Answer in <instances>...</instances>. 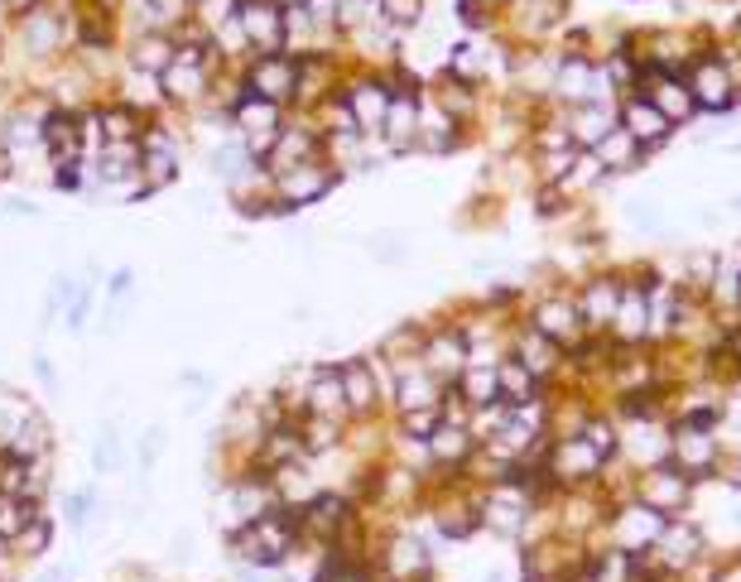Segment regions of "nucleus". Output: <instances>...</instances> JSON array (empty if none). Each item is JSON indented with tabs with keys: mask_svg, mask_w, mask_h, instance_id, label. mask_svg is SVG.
Segmentation results:
<instances>
[{
	"mask_svg": "<svg viewBox=\"0 0 741 582\" xmlns=\"http://www.w3.org/2000/svg\"><path fill=\"white\" fill-rule=\"evenodd\" d=\"M597 544L569 539L559 529L515 544V582H583Z\"/></svg>",
	"mask_w": 741,
	"mask_h": 582,
	"instance_id": "obj_1",
	"label": "nucleus"
},
{
	"mask_svg": "<svg viewBox=\"0 0 741 582\" xmlns=\"http://www.w3.org/2000/svg\"><path fill=\"white\" fill-rule=\"evenodd\" d=\"M236 559L250 568H284L304 549V529H299V515L284 511V505H270L266 515H256L250 525H242L232 535Z\"/></svg>",
	"mask_w": 741,
	"mask_h": 582,
	"instance_id": "obj_2",
	"label": "nucleus"
},
{
	"mask_svg": "<svg viewBox=\"0 0 741 582\" xmlns=\"http://www.w3.org/2000/svg\"><path fill=\"white\" fill-rule=\"evenodd\" d=\"M520 323H530L535 333H544L549 342H559L563 351H573V347H583L587 337V323H583V313H577V303H573V284H563L549 275V284L539 289V294H525L520 303Z\"/></svg>",
	"mask_w": 741,
	"mask_h": 582,
	"instance_id": "obj_3",
	"label": "nucleus"
},
{
	"mask_svg": "<svg viewBox=\"0 0 741 582\" xmlns=\"http://www.w3.org/2000/svg\"><path fill=\"white\" fill-rule=\"evenodd\" d=\"M727 438L718 424H688V419H674L670 428V462L680 467L694 486H708L727 477Z\"/></svg>",
	"mask_w": 741,
	"mask_h": 582,
	"instance_id": "obj_4",
	"label": "nucleus"
},
{
	"mask_svg": "<svg viewBox=\"0 0 741 582\" xmlns=\"http://www.w3.org/2000/svg\"><path fill=\"white\" fill-rule=\"evenodd\" d=\"M539 511V501L520 482H496L482 486L476 496V515H482V535H496L501 544H520Z\"/></svg>",
	"mask_w": 741,
	"mask_h": 582,
	"instance_id": "obj_5",
	"label": "nucleus"
},
{
	"mask_svg": "<svg viewBox=\"0 0 741 582\" xmlns=\"http://www.w3.org/2000/svg\"><path fill=\"white\" fill-rule=\"evenodd\" d=\"M544 472H549V482H554V491H583V486H597L602 477H607V458L587 443L583 434H573V438H549V448H544Z\"/></svg>",
	"mask_w": 741,
	"mask_h": 582,
	"instance_id": "obj_6",
	"label": "nucleus"
},
{
	"mask_svg": "<svg viewBox=\"0 0 741 582\" xmlns=\"http://www.w3.org/2000/svg\"><path fill=\"white\" fill-rule=\"evenodd\" d=\"M617 419H621V414H617ZM670 428H674V419L664 410L626 414V419H621V452H617V462L631 467V472H650V467L670 462Z\"/></svg>",
	"mask_w": 741,
	"mask_h": 582,
	"instance_id": "obj_7",
	"label": "nucleus"
},
{
	"mask_svg": "<svg viewBox=\"0 0 741 582\" xmlns=\"http://www.w3.org/2000/svg\"><path fill=\"white\" fill-rule=\"evenodd\" d=\"M621 289H626V275L617 260L597 265L593 275H583V280L573 284V303H577V313H583L587 333H597V337L611 333V318H617V309H621Z\"/></svg>",
	"mask_w": 741,
	"mask_h": 582,
	"instance_id": "obj_8",
	"label": "nucleus"
},
{
	"mask_svg": "<svg viewBox=\"0 0 741 582\" xmlns=\"http://www.w3.org/2000/svg\"><path fill=\"white\" fill-rule=\"evenodd\" d=\"M664 515H655L650 505H640L636 496L631 501H621V505H611L607 511V525H602V539L597 544H607V549H621V553H650L660 544L664 535Z\"/></svg>",
	"mask_w": 741,
	"mask_h": 582,
	"instance_id": "obj_9",
	"label": "nucleus"
},
{
	"mask_svg": "<svg viewBox=\"0 0 741 582\" xmlns=\"http://www.w3.org/2000/svg\"><path fill=\"white\" fill-rule=\"evenodd\" d=\"M688 92H694L698 116H732L737 111V78L727 68V58L718 54V40H712L708 54H698V63L684 72Z\"/></svg>",
	"mask_w": 741,
	"mask_h": 582,
	"instance_id": "obj_10",
	"label": "nucleus"
},
{
	"mask_svg": "<svg viewBox=\"0 0 741 582\" xmlns=\"http://www.w3.org/2000/svg\"><path fill=\"white\" fill-rule=\"evenodd\" d=\"M337 376H343V395H347V414H351V419H371L381 404H391L395 371L385 361L351 357V361L337 366Z\"/></svg>",
	"mask_w": 741,
	"mask_h": 582,
	"instance_id": "obj_11",
	"label": "nucleus"
},
{
	"mask_svg": "<svg viewBox=\"0 0 741 582\" xmlns=\"http://www.w3.org/2000/svg\"><path fill=\"white\" fill-rule=\"evenodd\" d=\"M694 496H698V486L688 482L674 462H660V467H650V472H636V501L650 505V511L664 515V521H684V515H694Z\"/></svg>",
	"mask_w": 741,
	"mask_h": 582,
	"instance_id": "obj_12",
	"label": "nucleus"
},
{
	"mask_svg": "<svg viewBox=\"0 0 741 582\" xmlns=\"http://www.w3.org/2000/svg\"><path fill=\"white\" fill-rule=\"evenodd\" d=\"M510 357L520 361L544 390H554V385L569 381V351H563L559 342H549L544 333H535L530 323H515L510 327Z\"/></svg>",
	"mask_w": 741,
	"mask_h": 582,
	"instance_id": "obj_13",
	"label": "nucleus"
},
{
	"mask_svg": "<svg viewBox=\"0 0 741 582\" xmlns=\"http://www.w3.org/2000/svg\"><path fill=\"white\" fill-rule=\"evenodd\" d=\"M617 125H621L626 135H631L640 149H645V155H660V149L670 145L674 135H680V125H674V121L655 107V101L640 97V92H631V97L617 101Z\"/></svg>",
	"mask_w": 741,
	"mask_h": 582,
	"instance_id": "obj_14",
	"label": "nucleus"
},
{
	"mask_svg": "<svg viewBox=\"0 0 741 582\" xmlns=\"http://www.w3.org/2000/svg\"><path fill=\"white\" fill-rule=\"evenodd\" d=\"M468 337H462L458 323H444V327H429L424 333V351H419V366L429 376H438L444 385H458V376L468 371Z\"/></svg>",
	"mask_w": 741,
	"mask_h": 582,
	"instance_id": "obj_15",
	"label": "nucleus"
},
{
	"mask_svg": "<svg viewBox=\"0 0 741 582\" xmlns=\"http://www.w3.org/2000/svg\"><path fill=\"white\" fill-rule=\"evenodd\" d=\"M337 188V169L328 159H308V164H299V169H284V174H274V202H284V208H304V202H318V198H328Z\"/></svg>",
	"mask_w": 741,
	"mask_h": 582,
	"instance_id": "obj_16",
	"label": "nucleus"
},
{
	"mask_svg": "<svg viewBox=\"0 0 741 582\" xmlns=\"http://www.w3.org/2000/svg\"><path fill=\"white\" fill-rule=\"evenodd\" d=\"M246 92L270 101V107H289V101L299 97V58L289 54H260L256 68H250L246 78Z\"/></svg>",
	"mask_w": 741,
	"mask_h": 582,
	"instance_id": "obj_17",
	"label": "nucleus"
},
{
	"mask_svg": "<svg viewBox=\"0 0 741 582\" xmlns=\"http://www.w3.org/2000/svg\"><path fill=\"white\" fill-rule=\"evenodd\" d=\"M343 107L351 111V121H357L361 135H381L385 111H391V78H357V82H347Z\"/></svg>",
	"mask_w": 741,
	"mask_h": 582,
	"instance_id": "obj_18",
	"label": "nucleus"
},
{
	"mask_svg": "<svg viewBox=\"0 0 741 582\" xmlns=\"http://www.w3.org/2000/svg\"><path fill=\"white\" fill-rule=\"evenodd\" d=\"M640 97H650L655 107L670 116L674 125H694L698 121V107H694V92H688V82L680 78V72H645L640 78Z\"/></svg>",
	"mask_w": 741,
	"mask_h": 582,
	"instance_id": "obj_19",
	"label": "nucleus"
},
{
	"mask_svg": "<svg viewBox=\"0 0 741 582\" xmlns=\"http://www.w3.org/2000/svg\"><path fill=\"white\" fill-rule=\"evenodd\" d=\"M424 452H429V472H468V462L476 458V438L468 424H438L434 438L424 443Z\"/></svg>",
	"mask_w": 741,
	"mask_h": 582,
	"instance_id": "obj_20",
	"label": "nucleus"
},
{
	"mask_svg": "<svg viewBox=\"0 0 741 582\" xmlns=\"http://www.w3.org/2000/svg\"><path fill=\"white\" fill-rule=\"evenodd\" d=\"M444 395L448 385L429 376L424 366H405V371H395V385H391V404L395 414H414V410H444Z\"/></svg>",
	"mask_w": 741,
	"mask_h": 582,
	"instance_id": "obj_21",
	"label": "nucleus"
},
{
	"mask_svg": "<svg viewBox=\"0 0 741 582\" xmlns=\"http://www.w3.org/2000/svg\"><path fill=\"white\" fill-rule=\"evenodd\" d=\"M236 20H242V34L250 48H260V54H280L284 48V10L274 0H246Z\"/></svg>",
	"mask_w": 741,
	"mask_h": 582,
	"instance_id": "obj_22",
	"label": "nucleus"
},
{
	"mask_svg": "<svg viewBox=\"0 0 741 582\" xmlns=\"http://www.w3.org/2000/svg\"><path fill=\"white\" fill-rule=\"evenodd\" d=\"M559 111L577 149H597L617 131V107H607V101H583V107H559Z\"/></svg>",
	"mask_w": 741,
	"mask_h": 582,
	"instance_id": "obj_23",
	"label": "nucleus"
},
{
	"mask_svg": "<svg viewBox=\"0 0 741 582\" xmlns=\"http://www.w3.org/2000/svg\"><path fill=\"white\" fill-rule=\"evenodd\" d=\"M593 155H597L602 169H607V179H611V183L626 179V174H640V169H645V159H650L645 149H640V145L631 141V135L621 131V125H617V131H611L607 141H602V145L593 149Z\"/></svg>",
	"mask_w": 741,
	"mask_h": 582,
	"instance_id": "obj_24",
	"label": "nucleus"
},
{
	"mask_svg": "<svg viewBox=\"0 0 741 582\" xmlns=\"http://www.w3.org/2000/svg\"><path fill=\"white\" fill-rule=\"evenodd\" d=\"M583 582H645V578H640V559H636V553H621V549L597 544L593 559H587Z\"/></svg>",
	"mask_w": 741,
	"mask_h": 582,
	"instance_id": "obj_25",
	"label": "nucleus"
},
{
	"mask_svg": "<svg viewBox=\"0 0 741 582\" xmlns=\"http://www.w3.org/2000/svg\"><path fill=\"white\" fill-rule=\"evenodd\" d=\"M458 400L468 404V410H482V404H496L501 400V385H496V366H468V371L458 376Z\"/></svg>",
	"mask_w": 741,
	"mask_h": 582,
	"instance_id": "obj_26",
	"label": "nucleus"
},
{
	"mask_svg": "<svg viewBox=\"0 0 741 582\" xmlns=\"http://www.w3.org/2000/svg\"><path fill=\"white\" fill-rule=\"evenodd\" d=\"M496 385H501V400H506V404H525V400H539V395H544V385H539L515 357H506V361L496 366Z\"/></svg>",
	"mask_w": 741,
	"mask_h": 582,
	"instance_id": "obj_27",
	"label": "nucleus"
},
{
	"mask_svg": "<svg viewBox=\"0 0 741 582\" xmlns=\"http://www.w3.org/2000/svg\"><path fill=\"white\" fill-rule=\"evenodd\" d=\"M165 87H169L173 97H193L198 87H203V54H198V48L173 54V63L165 68Z\"/></svg>",
	"mask_w": 741,
	"mask_h": 582,
	"instance_id": "obj_28",
	"label": "nucleus"
},
{
	"mask_svg": "<svg viewBox=\"0 0 741 582\" xmlns=\"http://www.w3.org/2000/svg\"><path fill=\"white\" fill-rule=\"evenodd\" d=\"M34 521H40V511H34L30 496H0V539H15Z\"/></svg>",
	"mask_w": 741,
	"mask_h": 582,
	"instance_id": "obj_29",
	"label": "nucleus"
},
{
	"mask_svg": "<svg viewBox=\"0 0 741 582\" xmlns=\"http://www.w3.org/2000/svg\"><path fill=\"white\" fill-rule=\"evenodd\" d=\"M169 63H173V48L165 40H145L135 48V68H145V72H159V78H165Z\"/></svg>",
	"mask_w": 741,
	"mask_h": 582,
	"instance_id": "obj_30",
	"label": "nucleus"
},
{
	"mask_svg": "<svg viewBox=\"0 0 741 582\" xmlns=\"http://www.w3.org/2000/svg\"><path fill=\"white\" fill-rule=\"evenodd\" d=\"M48 549V525H44V515L34 525H24L20 535H15V553H24V559H40V553Z\"/></svg>",
	"mask_w": 741,
	"mask_h": 582,
	"instance_id": "obj_31",
	"label": "nucleus"
},
{
	"mask_svg": "<svg viewBox=\"0 0 741 582\" xmlns=\"http://www.w3.org/2000/svg\"><path fill=\"white\" fill-rule=\"evenodd\" d=\"M102 131H106V145H131L135 141V121L125 116V111H106Z\"/></svg>",
	"mask_w": 741,
	"mask_h": 582,
	"instance_id": "obj_32",
	"label": "nucleus"
},
{
	"mask_svg": "<svg viewBox=\"0 0 741 582\" xmlns=\"http://www.w3.org/2000/svg\"><path fill=\"white\" fill-rule=\"evenodd\" d=\"M141 169H145V188H159V183L173 179V159L169 155H149V159H141Z\"/></svg>",
	"mask_w": 741,
	"mask_h": 582,
	"instance_id": "obj_33",
	"label": "nucleus"
},
{
	"mask_svg": "<svg viewBox=\"0 0 741 582\" xmlns=\"http://www.w3.org/2000/svg\"><path fill=\"white\" fill-rule=\"evenodd\" d=\"M54 40H58V24L54 20H34L30 24V44L40 48V54H44V48H54Z\"/></svg>",
	"mask_w": 741,
	"mask_h": 582,
	"instance_id": "obj_34",
	"label": "nucleus"
},
{
	"mask_svg": "<svg viewBox=\"0 0 741 582\" xmlns=\"http://www.w3.org/2000/svg\"><path fill=\"white\" fill-rule=\"evenodd\" d=\"M274 5H280V10H304L308 0H274Z\"/></svg>",
	"mask_w": 741,
	"mask_h": 582,
	"instance_id": "obj_35",
	"label": "nucleus"
},
{
	"mask_svg": "<svg viewBox=\"0 0 741 582\" xmlns=\"http://www.w3.org/2000/svg\"><path fill=\"white\" fill-rule=\"evenodd\" d=\"M472 5H482V10H496V5H510V0H472Z\"/></svg>",
	"mask_w": 741,
	"mask_h": 582,
	"instance_id": "obj_36",
	"label": "nucleus"
},
{
	"mask_svg": "<svg viewBox=\"0 0 741 582\" xmlns=\"http://www.w3.org/2000/svg\"><path fill=\"white\" fill-rule=\"evenodd\" d=\"M10 5H15V10H30V5H34V0H10Z\"/></svg>",
	"mask_w": 741,
	"mask_h": 582,
	"instance_id": "obj_37",
	"label": "nucleus"
},
{
	"mask_svg": "<svg viewBox=\"0 0 741 582\" xmlns=\"http://www.w3.org/2000/svg\"><path fill=\"white\" fill-rule=\"evenodd\" d=\"M727 208H732V212H741V193H737V198H732V202H727Z\"/></svg>",
	"mask_w": 741,
	"mask_h": 582,
	"instance_id": "obj_38",
	"label": "nucleus"
}]
</instances>
